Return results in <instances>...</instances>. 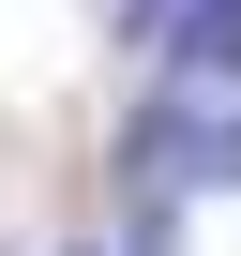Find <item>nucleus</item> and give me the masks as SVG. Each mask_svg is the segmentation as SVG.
I'll list each match as a JSON object with an SVG mask.
<instances>
[{
    "mask_svg": "<svg viewBox=\"0 0 241 256\" xmlns=\"http://www.w3.org/2000/svg\"><path fill=\"white\" fill-rule=\"evenodd\" d=\"M151 46H166V90H241V0H166Z\"/></svg>",
    "mask_w": 241,
    "mask_h": 256,
    "instance_id": "1",
    "label": "nucleus"
},
{
    "mask_svg": "<svg viewBox=\"0 0 241 256\" xmlns=\"http://www.w3.org/2000/svg\"><path fill=\"white\" fill-rule=\"evenodd\" d=\"M120 16H136V30H151V16H166V0H120Z\"/></svg>",
    "mask_w": 241,
    "mask_h": 256,
    "instance_id": "2",
    "label": "nucleus"
}]
</instances>
